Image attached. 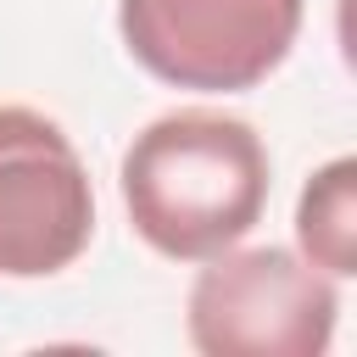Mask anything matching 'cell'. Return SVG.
Listing matches in <instances>:
<instances>
[{
	"mask_svg": "<svg viewBox=\"0 0 357 357\" xmlns=\"http://www.w3.org/2000/svg\"><path fill=\"white\" fill-rule=\"evenodd\" d=\"M268 145L245 117L184 106L134 134L117 190L134 234L167 262H206L240 245L268 206Z\"/></svg>",
	"mask_w": 357,
	"mask_h": 357,
	"instance_id": "1",
	"label": "cell"
},
{
	"mask_svg": "<svg viewBox=\"0 0 357 357\" xmlns=\"http://www.w3.org/2000/svg\"><path fill=\"white\" fill-rule=\"evenodd\" d=\"M95 240V190L78 145L33 106H0V273L50 279Z\"/></svg>",
	"mask_w": 357,
	"mask_h": 357,
	"instance_id": "4",
	"label": "cell"
},
{
	"mask_svg": "<svg viewBox=\"0 0 357 357\" xmlns=\"http://www.w3.org/2000/svg\"><path fill=\"white\" fill-rule=\"evenodd\" d=\"M335 279L284 245L206 257L184 301V329L201 357H318L335 340Z\"/></svg>",
	"mask_w": 357,
	"mask_h": 357,
	"instance_id": "2",
	"label": "cell"
},
{
	"mask_svg": "<svg viewBox=\"0 0 357 357\" xmlns=\"http://www.w3.org/2000/svg\"><path fill=\"white\" fill-rule=\"evenodd\" d=\"M296 245L329 279L357 273V156H335L301 184Z\"/></svg>",
	"mask_w": 357,
	"mask_h": 357,
	"instance_id": "5",
	"label": "cell"
},
{
	"mask_svg": "<svg viewBox=\"0 0 357 357\" xmlns=\"http://www.w3.org/2000/svg\"><path fill=\"white\" fill-rule=\"evenodd\" d=\"M307 0H117L123 50L173 89L240 95L284 67Z\"/></svg>",
	"mask_w": 357,
	"mask_h": 357,
	"instance_id": "3",
	"label": "cell"
}]
</instances>
